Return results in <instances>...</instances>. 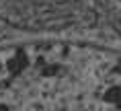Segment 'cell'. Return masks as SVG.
I'll list each match as a JSON object with an SVG mask.
<instances>
[{
  "instance_id": "1",
  "label": "cell",
  "mask_w": 121,
  "mask_h": 111,
  "mask_svg": "<svg viewBox=\"0 0 121 111\" xmlns=\"http://www.w3.org/2000/svg\"><path fill=\"white\" fill-rule=\"evenodd\" d=\"M119 2H121V0H119Z\"/></svg>"
}]
</instances>
